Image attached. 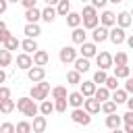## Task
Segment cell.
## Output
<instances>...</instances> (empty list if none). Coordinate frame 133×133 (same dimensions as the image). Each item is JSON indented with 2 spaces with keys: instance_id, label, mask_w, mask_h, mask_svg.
Wrapping results in <instances>:
<instances>
[{
  "instance_id": "cell-1",
  "label": "cell",
  "mask_w": 133,
  "mask_h": 133,
  "mask_svg": "<svg viewBox=\"0 0 133 133\" xmlns=\"http://www.w3.org/2000/svg\"><path fill=\"white\" fill-rule=\"evenodd\" d=\"M81 15V23H83V29H94L100 21H98V8H94L91 4L83 6V10L79 12Z\"/></svg>"
},
{
  "instance_id": "cell-2",
  "label": "cell",
  "mask_w": 133,
  "mask_h": 133,
  "mask_svg": "<svg viewBox=\"0 0 133 133\" xmlns=\"http://www.w3.org/2000/svg\"><path fill=\"white\" fill-rule=\"evenodd\" d=\"M48 94H50V83H46L44 79H42V81H37V83H33V87L29 89V98H31V100H35V102H39V100L48 98Z\"/></svg>"
},
{
  "instance_id": "cell-3",
  "label": "cell",
  "mask_w": 133,
  "mask_h": 133,
  "mask_svg": "<svg viewBox=\"0 0 133 133\" xmlns=\"http://www.w3.org/2000/svg\"><path fill=\"white\" fill-rule=\"evenodd\" d=\"M71 121H73L75 125L87 127V125L91 123V114H89L87 110H83V108L79 106V108H73V110H71Z\"/></svg>"
},
{
  "instance_id": "cell-4",
  "label": "cell",
  "mask_w": 133,
  "mask_h": 133,
  "mask_svg": "<svg viewBox=\"0 0 133 133\" xmlns=\"http://www.w3.org/2000/svg\"><path fill=\"white\" fill-rule=\"evenodd\" d=\"M125 37H127V31H125L123 27H118V25H112V27H108V39H110L114 46H121V44H125Z\"/></svg>"
},
{
  "instance_id": "cell-5",
  "label": "cell",
  "mask_w": 133,
  "mask_h": 133,
  "mask_svg": "<svg viewBox=\"0 0 133 133\" xmlns=\"http://www.w3.org/2000/svg\"><path fill=\"white\" fill-rule=\"evenodd\" d=\"M77 50L73 48V46H64V48H60V52H58V58H60V62L62 64H71L75 58H77Z\"/></svg>"
},
{
  "instance_id": "cell-6",
  "label": "cell",
  "mask_w": 133,
  "mask_h": 133,
  "mask_svg": "<svg viewBox=\"0 0 133 133\" xmlns=\"http://www.w3.org/2000/svg\"><path fill=\"white\" fill-rule=\"evenodd\" d=\"M94 58H96L98 69H104V71L112 69V54H110V52H96Z\"/></svg>"
},
{
  "instance_id": "cell-7",
  "label": "cell",
  "mask_w": 133,
  "mask_h": 133,
  "mask_svg": "<svg viewBox=\"0 0 133 133\" xmlns=\"http://www.w3.org/2000/svg\"><path fill=\"white\" fill-rule=\"evenodd\" d=\"M81 56H85V58H94L96 56V52H98V44H94V42H81L79 44V50H77Z\"/></svg>"
},
{
  "instance_id": "cell-8",
  "label": "cell",
  "mask_w": 133,
  "mask_h": 133,
  "mask_svg": "<svg viewBox=\"0 0 133 133\" xmlns=\"http://www.w3.org/2000/svg\"><path fill=\"white\" fill-rule=\"evenodd\" d=\"M44 77H46V69H44V66L31 64V66L27 69V79H29L31 83H37V81H42Z\"/></svg>"
},
{
  "instance_id": "cell-9",
  "label": "cell",
  "mask_w": 133,
  "mask_h": 133,
  "mask_svg": "<svg viewBox=\"0 0 133 133\" xmlns=\"http://www.w3.org/2000/svg\"><path fill=\"white\" fill-rule=\"evenodd\" d=\"M91 39H94V44H102V42H106L108 39V27H104V25H96L94 29H91Z\"/></svg>"
},
{
  "instance_id": "cell-10",
  "label": "cell",
  "mask_w": 133,
  "mask_h": 133,
  "mask_svg": "<svg viewBox=\"0 0 133 133\" xmlns=\"http://www.w3.org/2000/svg\"><path fill=\"white\" fill-rule=\"evenodd\" d=\"M81 108H83V110H87V112L94 116V114H98V112H100V102H98L94 96H87V98L83 100V106H81Z\"/></svg>"
},
{
  "instance_id": "cell-11",
  "label": "cell",
  "mask_w": 133,
  "mask_h": 133,
  "mask_svg": "<svg viewBox=\"0 0 133 133\" xmlns=\"http://www.w3.org/2000/svg\"><path fill=\"white\" fill-rule=\"evenodd\" d=\"M46 127H48V118L44 114H35L33 116V123H31V131L33 133H44Z\"/></svg>"
},
{
  "instance_id": "cell-12",
  "label": "cell",
  "mask_w": 133,
  "mask_h": 133,
  "mask_svg": "<svg viewBox=\"0 0 133 133\" xmlns=\"http://www.w3.org/2000/svg\"><path fill=\"white\" fill-rule=\"evenodd\" d=\"M131 12L129 10H121L118 15H116V21H114V25H118V27H123V29H127V27H131Z\"/></svg>"
},
{
  "instance_id": "cell-13",
  "label": "cell",
  "mask_w": 133,
  "mask_h": 133,
  "mask_svg": "<svg viewBox=\"0 0 133 133\" xmlns=\"http://www.w3.org/2000/svg\"><path fill=\"white\" fill-rule=\"evenodd\" d=\"M31 60H33V64H37V66H46L48 64V60H50V56H48V52L46 50H35L33 52V56H31Z\"/></svg>"
},
{
  "instance_id": "cell-14",
  "label": "cell",
  "mask_w": 133,
  "mask_h": 133,
  "mask_svg": "<svg viewBox=\"0 0 133 133\" xmlns=\"http://www.w3.org/2000/svg\"><path fill=\"white\" fill-rule=\"evenodd\" d=\"M83 100H85V96H83L81 91H71V94H66V102H69V106H73V108L83 106Z\"/></svg>"
},
{
  "instance_id": "cell-15",
  "label": "cell",
  "mask_w": 133,
  "mask_h": 133,
  "mask_svg": "<svg viewBox=\"0 0 133 133\" xmlns=\"http://www.w3.org/2000/svg\"><path fill=\"white\" fill-rule=\"evenodd\" d=\"M123 125V118H121V114H116V112H110V114H106V127L108 129H112V131H118V127Z\"/></svg>"
},
{
  "instance_id": "cell-16",
  "label": "cell",
  "mask_w": 133,
  "mask_h": 133,
  "mask_svg": "<svg viewBox=\"0 0 133 133\" xmlns=\"http://www.w3.org/2000/svg\"><path fill=\"white\" fill-rule=\"evenodd\" d=\"M98 21H100V25H104V27H112L114 21H116V15H114L112 10H102V15L98 17Z\"/></svg>"
},
{
  "instance_id": "cell-17",
  "label": "cell",
  "mask_w": 133,
  "mask_h": 133,
  "mask_svg": "<svg viewBox=\"0 0 133 133\" xmlns=\"http://www.w3.org/2000/svg\"><path fill=\"white\" fill-rule=\"evenodd\" d=\"M112 75L116 79H125L131 75V66L129 64H112Z\"/></svg>"
},
{
  "instance_id": "cell-18",
  "label": "cell",
  "mask_w": 133,
  "mask_h": 133,
  "mask_svg": "<svg viewBox=\"0 0 133 133\" xmlns=\"http://www.w3.org/2000/svg\"><path fill=\"white\" fill-rule=\"evenodd\" d=\"M31 64H33V60H31V54H27V52H21V54L17 56V66H19L21 71H27Z\"/></svg>"
},
{
  "instance_id": "cell-19",
  "label": "cell",
  "mask_w": 133,
  "mask_h": 133,
  "mask_svg": "<svg viewBox=\"0 0 133 133\" xmlns=\"http://www.w3.org/2000/svg\"><path fill=\"white\" fill-rule=\"evenodd\" d=\"M23 33H25V37H33V39H37L39 33H42V29H39L37 23H27L25 29H23Z\"/></svg>"
},
{
  "instance_id": "cell-20",
  "label": "cell",
  "mask_w": 133,
  "mask_h": 133,
  "mask_svg": "<svg viewBox=\"0 0 133 133\" xmlns=\"http://www.w3.org/2000/svg\"><path fill=\"white\" fill-rule=\"evenodd\" d=\"M71 39H73V44H81V42H85V39H87V31H85L81 25H79V27H73Z\"/></svg>"
},
{
  "instance_id": "cell-21",
  "label": "cell",
  "mask_w": 133,
  "mask_h": 133,
  "mask_svg": "<svg viewBox=\"0 0 133 133\" xmlns=\"http://www.w3.org/2000/svg\"><path fill=\"white\" fill-rule=\"evenodd\" d=\"M39 114H44V116H50L52 112H54V102L52 100H48V98H44V100H39Z\"/></svg>"
},
{
  "instance_id": "cell-22",
  "label": "cell",
  "mask_w": 133,
  "mask_h": 133,
  "mask_svg": "<svg viewBox=\"0 0 133 133\" xmlns=\"http://www.w3.org/2000/svg\"><path fill=\"white\" fill-rule=\"evenodd\" d=\"M73 64H75V71H79V73H87L89 71V58H85V56H77L73 60Z\"/></svg>"
},
{
  "instance_id": "cell-23",
  "label": "cell",
  "mask_w": 133,
  "mask_h": 133,
  "mask_svg": "<svg viewBox=\"0 0 133 133\" xmlns=\"http://www.w3.org/2000/svg\"><path fill=\"white\" fill-rule=\"evenodd\" d=\"M94 98H96L98 102H104V100L110 98V89H108L106 85H96V89H94Z\"/></svg>"
},
{
  "instance_id": "cell-24",
  "label": "cell",
  "mask_w": 133,
  "mask_h": 133,
  "mask_svg": "<svg viewBox=\"0 0 133 133\" xmlns=\"http://www.w3.org/2000/svg\"><path fill=\"white\" fill-rule=\"evenodd\" d=\"M42 19V15H39V8H35V6H31V8H25V21L27 23H37Z\"/></svg>"
},
{
  "instance_id": "cell-25",
  "label": "cell",
  "mask_w": 133,
  "mask_h": 133,
  "mask_svg": "<svg viewBox=\"0 0 133 133\" xmlns=\"http://www.w3.org/2000/svg\"><path fill=\"white\" fill-rule=\"evenodd\" d=\"M19 48H23V52H27V54H33V52L37 50V42H35L33 37H25Z\"/></svg>"
},
{
  "instance_id": "cell-26",
  "label": "cell",
  "mask_w": 133,
  "mask_h": 133,
  "mask_svg": "<svg viewBox=\"0 0 133 133\" xmlns=\"http://www.w3.org/2000/svg\"><path fill=\"white\" fill-rule=\"evenodd\" d=\"M127 91L125 89H121V87H116V89H112V94H110V100L114 102V104H125V100H127Z\"/></svg>"
},
{
  "instance_id": "cell-27",
  "label": "cell",
  "mask_w": 133,
  "mask_h": 133,
  "mask_svg": "<svg viewBox=\"0 0 133 133\" xmlns=\"http://www.w3.org/2000/svg\"><path fill=\"white\" fill-rule=\"evenodd\" d=\"M64 17H66V25H69L71 29H73V27H79V25H81V15H79V12H73V10H69V12L64 15Z\"/></svg>"
},
{
  "instance_id": "cell-28",
  "label": "cell",
  "mask_w": 133,
  "mask_h": 133,
  "mask_svg": "<svg viewBox=\"0 0 133 133\" xmlns=\"http://www.w3.org/2000/svg\"><path fill=\"white\" fill-rule=\"evenodd\" d=\"M21 114H25V116H29V118H33L35 114H39V108H37L35 100H29V102H27V106L23 108V112H21Z\"/></svg>"
},
{
  "instance_id": "cell-29",
  "label": "cell",
  "mask_w": 133,
  "mask_h": 133,
  "mask_svg": "<svg viewBox=\"0 0 133 133\" xmlns=\"http://www.w3.org/2000/svg\"><path fill=\"white\" fill-rule=\"evenodd\" d=\"M54 8H56V17H64V15L71 10V2H69V0H58V2L54 4Z\"/></svg>"
},
{
  "instance_id": "cell-30",
  "label": "cell",
  "mask_w": 133,
  "mask_h": 133,
  "mask_svg": "<svg viewBox=\"0 0 133 133\" xmlns=\"http://www.w3.org/2000/svg\"><path fill=\"white\" fill-rule=\"evenodd\" d=\"M39 15H42V19H44L46 23H52V21L56 19V8L46 4V8H44V10H39Z\"/></svg>"
},
{
  "instance_id": "cell-31",
  "label": "cell",
  "mask_w": 133,
  "mask_h": 133,
  "mask_svg": "<svg viewBox=\"0 0 133 133\" xmlns=\"http://www.w3.org/2000/svg\"><path fill=\"white\" fill-rule=\"evenodd\" d=\"M79 85H81L79 91H81L85 98H87V96H94V89H96V83H94V81H81Z\"/></svg>"
},
{
  "instance_id": "cell-32",
  "label": "cell",
  "mask_w": 133,
  "mask_h": 133,
  "mask_svg": "<svg viewBox=\"0 0 133 133\" xmlns=\"http://www.w3.org/2000/svg\"><path fill=\"white\" fill-rule=\"evenodd\" d=\"M15 110V100L6 98V100H0V114H10Z\"/></svg>"
},
{
  "instance_id": "cell-33",
  "label": "cell",
  "mask_w": 133,
  "mask_h": 133,
  "mask_svg": "<svg viewBox=\"0 0 133 133\" xmlns=\"http://www.w3.org/2000/svg\"><path fill=\"white\" fill-rule=\"evenodd\" d=\"M2 46H4L6 50H10V52H12V50H17V48L21 46V42L17 39V35H12V33H10V35L4 39V44H2Z\"/></svg>"
},
{
  "instance_id": "cell-34",
  "label": "cell",
  "mask_w": 133,
  "mask_h": 133,
  "mask_svg": "<svg viewBox=\"0 0 133 133\" xmlns=\"http://www.w3.org/2000/svg\"><path fill=\"white\" fill-rule=\"evenodd\" d=\"M116 106L118 104H114L110 98L108 100H104V102H100V110L104 112V114H110V112H116Z\"/></svg>"
},
{
  "instance_id": "cell-35",
  "label": "cell",
  "mask_w": 133,
  "mask_h": 133,
  "mask_svg": "<svg viewBox=\"0 0 133 133\" xmlns=\"http://www.w3.org/2000/svg\"><path fill=\"white\" fill-rule=\"evenodd\" d=\"M66 83H69V85H79V83H81V73L75 71V69L69 71V73H66Z\"/></svg>"
},
{
  "instance_id": "cell-36",
  "label": "cell",
  "mask_w": 133,
  "mask_h": 133,
  "mask_svg": "<svg viewBox=\"0 0 133 133\" xmlns=\"http://www.w3.org/2000/svg\"><path fill=\"white\" fill-rule=\"evenodd\" d=\"M50 94H52V100H58V98H66V87H64V85H56V87H50Z\"/></svg>"
},
{
  "instance_id": "cell-37",
  "label": "cell",
  "mask_w": 133,
  "mask_h": 133,
  "mask_svg": "<svg viewBox=\"0 0 133 133\" xmlns=\"http://www.w3.org/2000/svg\"><path fill=\"white\" fill-rule=\"evenodd\" d=\"M12 62V52L10 50H0V66H8Z\"/></svg>"
},
{
  "instance_id": "cell-38",
  "label": "cell",
  "mask_w": 133,
  "mask_h": 133,
  "mask_svg": "<svg viewBox=\"0 0 133 133\" xmlns=\"http://www.w3.org/2000/svg\"><path fill=\"white\" fill-rule=\"evenodd\" d=\"M112 64H129V54L127 52H116V56H112Z\"/></svg>"
},
{
  "instance_id": "cell-39",
  "label": "cell",
  "mask_w": 133,
  "mask_h": 133,
  "mask_svg": "<svg viewBox=\"0 0 133 133\" xmlns=\"http://www.w3.org/2000/svg\"><path fill=\"white\" fill-rule=\"evenodd\" d=\"M106 77H108V73H106L104 69H98V71L94 73V79H91V81H94L96 85H102V83L106 81Z\"/></svg>"
},
{
  "instance_id": "cell-40",
  "label": "cell",
  "mask_w": 133,
  "mask_h": 133,
  "mask_svg": "<svg viewBox=\"0 0 133 133\" xmlns=\"http://www.w3.org/2000/svg\"><path fill=\"white\" fill-rule=\"evenodd\" d=\"M66 106H69L66 98H58V100H54V110H56V112H66Z\"/></svg>"
},
{
  "instance_id": "cell-41",
  "label": "cell",
  "mask_w": 133,
  "mask_h": 133,
  "mask_svg": "<svg viewBox=\"0 0 133 133\" xmlns=\"http://www.w3.org/2000/svg\"><path fill=\"white\" fill-rule=\"evenodd\" d=\"M102 85H106V87L112 91V89H116V87H118V79H116L114 75H108V77H106V81H104Z\"/></svg>"
},
{
  "instance_id": "cell-42",
  "label": "cell",
  "mask_w": 133,
  "mask_h": 133,
  "mask_svg": "<svg viewBox=\"0 0 133 133\" xmlns=\"http://www.w3.org/2000/svg\"><path fill=\"white\" fill-rule=\"evenodd\" d=\"M15 131H17V133H29V131H31V123L21 121V123H17V125H15Z\"/></svg>"
},
{
  "instance_id": "cell-43",
  "label": "cell",
  "mask_w": 133,
  "mask_h": 133,
  "mask_svg": "<svg viewBox=\"0 0 133 133\" xmlns=\"http://www.w3.org/2000/svg\"><path fill=\"white\" fill-rule=\"evenodd\" d=\"M127 94H133V79H131V75L129 77H125V87H123Z\"/></svg>"
},
{
  "instance_id": "cell-44",
  "label": "cell",
  "mask_w": 133,
  "mask_h": 133,
  "mask_svg": "<svg viewBox=\"0 0 133 133\" xmlns=\"http://www.w3.org/2000/svg\"><path fill=\"white\" fill-rule=\"evenodd\" d=\"M6 98H10V89L0 83V100H6Z\"/></svg>"
},
{
  "instance_id": "cell-45",
  "label": "cell",
  "mask_w": 133,
  "mask_h": 133,
  "mask_svg": "<svg viewBox=\"0 0 133 133\" xmlns=\"http://www.w3.org/2000/svg\"><path fill=\"white\" fill-rule=\"evenodd\" d=\"M0 131L2 133H12L15 131V125L12 123H4V125H0Z\"/></svg>"
},
{
  "instance_id": "cell-46",
  "label": "cell",
  "mask_w": 133,
  "mask_h": 133,
  "mask_svg": "<svg viewBox=\"0 0 133 133\" xmlns=\"http://www.w3.org/2000/svg\"><path fill=\"white\" fill-rule=\"evenodd\" d=\"M89 2H91L94 8H104V6L108 4V0H89Z\"/></svg>"
},
{
  "instance_id": "cell-47",
  "label": "cell",
  "mask_w": 133,
  "mask_h": 133,
  "mask_svg": "<svg viewBox=\"0 0 133 133\" xmlns=\"http://www.w3.org/2000/svg\"><path fill=\"white\" fill-rule=\"evenodd\" d=\"M121 118H123L125 123H133V110H127V112H125Z\"/></svg>"
},
{
  "instance_id": "cell-48",
  "label": "cell",
  "mask_w": 133,
  "mask_h": 133,
  "mask_svg": "<svg viewBox=\"0 0 133 133\" xmlns=\"http://www.w3.org/2000/svg\"><path fill=\"white\" fill-rule=\"evenodd\" d=\"M8 35H10V31H8V29H2V31H0V44H4V39H6Z\"/></svg>"
},
{
  "instance_id": "cell-49",
  "label": "cell",
  "mask_w": 133,
  "mask_h": 133,
  "mask_svg": "<svg viewBox=\"0 0 133 133\" xmlns=\"http://www.w3.org/2000/svg\"><path fill=\"white\" fill-rule=\"evenodd\" d=\"M21 4L25 8H31V6H35V0H21Z\"/></svg>"
},
{
  "instance_id": "cell-50",
  "label": "cell",
  "mask_w": 133,
  "mask_h": 133,
  "mask_svg": "<svg viewBox=\"0 0 133 133\" xmlns=\"http://www.w3.org/2000/svg\"><path fill=\"white\" fill-rule=\"evenodd\" d=\"M6 8H8V2H6V0H0V15H4Z\"/></svg>"
},
{
  "instance_id": "cell-51",
  "label": "cell",
  "mask_w": 133,
  "mask_h": 133,
  "mask_svg": "<svg viewBox=\"0 0 133 133\" xmlns=\"http://www.w3.org/2000/svg\"><path fill=\"white\" fill-rule=\"evenodd\" d=\"M125 133H133V123H125Z\"/></svg>"
},
{
  "instance_id": "cell-52",
  "label": "cell",
  "mask_w": 133,
  "mask_h": 133,
  "mask_svg": "<svg viewBox=\"0 0 133 133\" xmlns=\"http://www.w3.org/2000/svg\"><path fill=\"white\" fill-rule=\"evenodd\" d=\"M6 81V73H4V69L0 66V83H4Z\"/></svg>"
},
{
  "instance_id": "cell-53",
  "label": "cell",
  "mask_w": 133,
  "mask_h": 133,
  "mask_svg": "<svg viewBox=\"0 0 133 133\" xmlns=\"http://www.w3.org/2000/svg\"><path fill=\"white\" fill-rule=\"evenodd\" d=\"M44 2H46V4H48V6H54V4H56V2H58V0H44Z\"/></svg>"
},
{
  "instance_id": "cell-54",
  "label": "cell",
  "mask_w": 133,
  "mask_h": 133,
  "mask_svg": "<svg viewBox=\"0 0 133 133\" xmlns=\"http://www.w3.org/2000/svg\"><path fill=\"white\" fill-rule=\"evenodd\" d=\"M2 29H6V23H4V21H0V31H2Z\"/></svg>"
},
{
  "instance_id": "cell-55",
  "label": "cell",
  "mask_w": 133,
  "mask_h": 133,
  "mask_svg": "<svg viewBox=\"0 0 133 133\" xmlns=\"http://www.w3.org/2000/svg\"><path fill=\"white\" fill-rule=\"evenodd\" d=\"M108 2H112V4H121L123 0H108Z\"/></svg>"
},
{
  "instance_id": "cell-56",
  "label": "cell",
  "mask_w": 133,
  "mask_h": 133,
  "mask_svg": "<svg viewBox=\"0 0 133 133\" xmlns=\"http://www.w3.org/2000/svg\"><path fill=\"white\" fill-rule=\"evenodd\" d=\"M6 2H12V4H17V2H21V0H6Z\"/></svg>"
},
{
  "instance_id": "cell-57",
  "label": "cell",
  "mask_w": 133,
  "mask_h": 133,
  "mask_svg": "<svg viewBox=\"0 0 133 133\" xmlns=\"http://www.w3.org/2000/svg\"><path fill=\"white\" fill-rule=\"evenodd\" d=\"M83 2H89V0H81V4H83Z\"/></svg>"
},
{
  "instance_id": "cell-58",
  "label": "cell",
  "mask_w": 133,
  "mask_h": 133,
  "mask_svg": "<svg viewBox=\"0 0 133 133\" xmlns=\"http://www.w3.org/2000/svg\"><path fill=\"white\" fill-rule=\"evenodd\" d=\"M35 2H37V0H35Z\"/></svg>"
},
{
  "instance_id": "cell-59",
  "label": "cell",
  "mask_w": 133,
  "mask_h": 133,
  "mask_svg": "<svg viewBox=\"0 0 133 133\" xmlns=\"http://www.w3.org/2000/svg\"><path fill=\"white\" fill-rule=\"evenodd\" d=\"M123 2H125V0H123Z\"/></svg>"
}]
</instances>
